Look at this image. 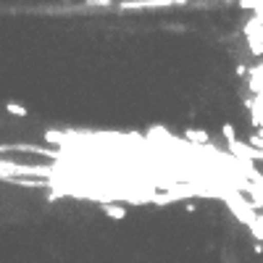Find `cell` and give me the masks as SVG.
Here are the masks:
<instances>
[{
  "label": "cell",
  "mask_w": 263,
  "mask_h": 263,
  "mask_svg": "<svg viewBox=\"0 0 263 263\" xmlns=\"http://www.w3.org/2000/svg\"><path fill=\"white\" fill-rule=\"evenodd\" d=\"M258 0H239V8H245V11H258Z\"/></svg>",
  "instance_id": "5b68a950"
},
{
  "label": "cell",
  "mask_w": 263,
  "mask_h": 263,
  "mask_svg": "<svg viewBox=\"0 0 263 263\" xmlns=\"http://www.w3.org/2000/svg\"><path fill=\"white\" fill-rule=\"evenodd\" d=\"M103 213L108 216V218H126V205L124 203H103Z\"/></svg>",
  "instance_id": "3957f363"
},
{
  "label": "cell",
  "mask_w": 263,
  "mask_h": 263,
  "mask_svg": "<svg viewBox=\"0 0 263 263\" xmlns=\"http://www.w3.org/2000/svg\"><path fill=\"white\" fill-rule=\"evenodd\" d=\"M190 0H121L119 11H156V8H182Z\"/></svg>",
  "instance_id": "6da1fadb"
},
{
  "label": "cell",
  "mask_w": 263,
  "mask_h": 263,
  "mask_svg": "<svg viewBox=\"0 0 263 263\" xmlns=\"http://www.w3.org/2000/svg\"><path fill=\"white\" fill-rule=\"evenodd\" d=\"M221 135H224V140H227V142L237 140V132H234V126H232V124H224V126H221Z\"/></svg>",
  "instance_id": "277c9868"
},
{
  "label": "cell",
  "mask_w": 263,
  "mask_h": 263,
  "mask_svg": "<svg viewBox=\"0 0 263 263\" xmlns=\"http://www.w3.org/2000/svg\"><path fill=\"white\" fill-rule=\"evenodd\" d=\"M182 137H184L187 142H192V145H208V142H211V135H208L205 129H192V126L182 132Z\"/></svg>",
  "instance_id": "7a4b0ae2"
},
{
  "label": "cell",
  "mask_w": 263,
  "mask_h": 263,
  "mask_svg": "<svg viewBox=\"0 0 263 263\" xmlns=\"http://www.w3.org/2000/svg\"><path fill=\"white\" fill-rule=\"evenodd\" d=\"M248 74H250V69H248L245 63H239V66H237V77H248Z\"/></svg>",
  "instance_id": "8992f818"
}]
</instances>
